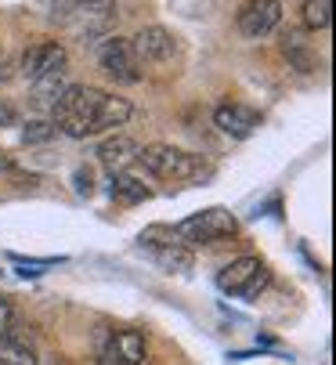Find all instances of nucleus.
<instances>
[{
    "instance_id": "nucleus-1",
    "label": "nucleus",
    "mask_w": 336,
    "mask_h": 365,
    "mask_svg": "<svg viewBox=\"0 0 336 365\" xmlns=\"http://www.w3.org/2000/svg\"><path fill=\"white\" fill-rule=\"evenodd\" d=\"M54 123L69 138H91L112 127H123L131 120V101L116 98L101 87H66L62 98L54 101Z\"/></svg>"
},
{
    "instance_id": "nucleus-2",
    "label": "nucleus",
    "mask_w": 336,
    "mask_h": 365,
    "mask_svg": "<svg viewBox=\"0 0 336 365\" xmlns=\"http://www.w3.org/2000/svg\"><path fill=\"white\" fill-rule=\"evenodd\" d=\"M138 163L159 178V181H170V185H185V181H203L210 178V163L195 152H185V148H174V145H145L138 148Z\"/></svg>"
},
{
    "instance_id": "nucleus-3",
    "label": "nucleus",
    "mask_w": 336,
    "mask_h": 365,
    "mask_svg": "<svg viewBox=\"0 0 336 365\" xmlns=\"http://www.w3.org/2000/svg\"><path fill=\"white\" fill-rule=\"evenodd\" d=\"M235 232H239V225H235V217L224 210V206H210V210H199V214L185 217L181 225H174V235L185 246H210V242L228 239Z\"/></svg>"
},
{
    "instance_id": "nucleus-4",
    "label": "nucleus",
    "mask_w": 336,
    "mask_h": 365,
    "mask_svg": "<svg viewBox=\"0 0 336 365\" xmlns=\"http://www.w3.org/2000/svg\"><path fill=\"white\" fill-rule=\"evenodd\" d=\"M268 264L260 257H239V260H232L228 268H220V275H217V286L224 289V293H232V297H243V300H250V297H257L264 286H268Z\"/></svg>"
},
{
    "instance_id": "nucleus-5",
    "label": "nucleus",
    "mask_w": 336,
    "mask_h": 365,
    "mask_svg": "<svg viewBox=\"0 0 336 365\" xmlns=\"http://www.w3.org/2000/svg\"><path fill=\"white\" fill-rule=\"evenodd\" d=\"M98 62H101V69L116 83H138L141 80V58H138L134 43L123 40V36L105 40L101 51H98Z\"/></svg>"
},
{
    "instance_id": "nucleus-6",
    "label": "nucleus",
    "mask_w": 336,
    "mask_h": 365,
    "mask_svg": "<svg viewBox=\"0 0 336 365\" xmlns=\"http://www.w3.org/2000/svg\"><path fill=\"white\" fill-rule=\"evenodd\" d=\"M141 361H145V336L138 329H112L98 358V365H141Z\"/></svg>"
},
{
    "instance_id": "nucleus-7",
    "label": "nucleus",
    "mask_w": 336,
    "mask_h": 365,
    "mask_svg": "<svg viewBox=\"0 0 336 365\" xmlns=\"http://www.w3.org/2000/svg\"><path fill=\"white\" fill-rule=\"evenodd\" d=\"M66 66H69L66 47H58V43H36V47L26 51V58H22V69H26V76L33 83L47 80V76H66Z\"/></svg>"
},
{
    "instance_id": "nucleus-8",
    "label": "nucleus",
    "mask_w": 336,
    "mask_h": 365,
    "mask_svg": "<svg viewBox=\"0 0 336 365\" xmlns=\"http://www.w3.org/2000/svg\"><path fill=\"white\" fill-rule=\"evenodd\" d=\"M278 19H282V4L278 0H246L239 8V29H243V36H253V40L268 36L278 26Z\"/></svg>"
},
{
    "instance_id": "nucleus-9",
    "label": "nucleus",
    "mask_w": 336,
    "mask_h": 365,
    "mask_svg": "<svg viewBox=\"0 0 336 365\" xmlns=\"http://www.w3.org/2000/svg\"><path fill=\"white\" fill-rule=\"evenodd\" d=\"M131 43H134V51H138L141 62H170V58L178 55V40L166 33V29H159V26L141 29Z\"/></svg>"
},
{
    "instance_id": "nucleus-10",
    "label": "nucleus",
    "mask_w": 336,
    "mask_h": 365,
    "mask_svg": "<svg viewBox=\"0 0 336 365\" xmlns=\"http://www.w3.org/2000/svg\"><path fill=\"white\" fill-rule=\"evenodd\" d=\"M213 123L228 134V138H250L257 127H260V113L239 106V101H228V106H220L213 113Z\"/></svg>"
},
{
    "instance_id": "nucleus-11",
    "label": "nucleus",
    "mask_w": 336,
    "mask_h": 365,
    "mask_svg": "<svg viewBox=\"0 0 336 365\" xmlns=\"http://www.w3.org/2000/svg\"><path fill=\"white\" fill-rule=\"evenodd\" d=\"M141 250L166 272H192V250L185 242H156L148 235V239H141Z\"/></svg>"
},
{
    "instance_id": "nucleus-12",
    "label": "nucleus",
    "mask_w": 336,
    "mask_h": 365,
    "mask_svg": "<svg viewBox=\"0 0 336 365\" xmlns=\"http://www.w3.org/2000/svg\"><path fill=\"white\" fill-rule=\"evenodd\" d=\"M98 160H101V167L116 178V174H123L134 160H138V145L131 141V138H108L101 148H98Z\"/></svg>"
},
{
    "instance_id": "nucleus-13",
    "label": "nucleus",
    "mask_w": 336,
    "mask_h": 365,
    "mask_svg": "<svg viewBox=\"0 0 336 365\" xmlns=\"http://www.w3.org/2000/svg\"><path fill=\"white\" fill-rule=\"evenodd\" d=\"M62 76H47V80H36L33 87V106L36 109H54V101L62 98Z\"/></svg>"
},
{
    "instance_id": "nucleus-14",
    "label": "nucleus",
    "mask_w": 336,
    "mask_h": 365,
    "mask_svg": "<svg viewBox=\"0 0 336 365\" xmlns=\"http://www.w3.org/2000/svg\"><path fill=\"white\" fill-rule=\"evenodd\" d=\"M0 365H36V354L15 336H4L0 340Z\"/></svg>"
},
{
    "instance_id": "nucleus-15",
    "label": "nucleus",
    "mask_w": 336,
    "mask_h": 365,
    "mask_svg": "<svg viewBox=\"0 0 336 365\" xmlns=\"http://www.w3.org/2000/svg\"><path fill=\"white\" fill-rule=\"evenodd\" d=\"M112 195L123 199V202H141V199H148V188H145L138 178L116 174V178H112Z\"/></svg>"
},
{
    "instance_id": "nucleus-16",
    "label": "nucleus",
    "mask_w": 336,
    "mask_h": 365,
    "mask_svg": "<svg viewBox=\"0 0 336 365\" xmlns=\"http://www.w3.org/2000/svg\"><path fill=\"white\" fill-rule=\"evenodd\" d=\"M332 22V0H307L304 4V26L307 29H329Z\"/></svg>"
},
{
    "instance_id": "nucleus-17",
    "label": "nucleus",
    "mask_w": 336,
    "mask_h": 365,
    "mask_svg": "<svg viewBox=\"0 0 336 365\" xmlns=\"http://www.w3.org/2000/svg\"><path fill=\"white\" fill-rule=\"evenodd\" d=\"M11 322H15V307H11V300L0 297V340L11 336Z\"/></svg>"
},
{
    "instance_id": "nucleus-18",
    "label": "nucleus",
    "mask_w": 336,
    "mask_h": 365,
    "mask_svg": "<svg viewBox=\"0 0 336 365\" xmlns=\"http://www.w3.org/2000/svg\"><path fill=\"white\" fill-rule=\"evenodd\" d=\"M83 4H91V0H51V8L58 11V15H69V11H76Z\"/></svg>"
},
{
    "instance_id": "nucleus-19",
    "label": "nucleus",
    "mask_w": 336,
    "mask_h": 365,
    "mask_svg": "<svg viewBox=\"0 0 336 365\" xmlns=\"http://www.w3.org/2000/svg\"><path fill=\"white\" fill-rule=\"evenodd\" d=\"M11 123H15V109L8 101H0V127H11Z\"/></svg>"
}]
</instances>
